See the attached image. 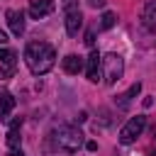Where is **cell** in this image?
Segmentation results:
<instances>
[{
  "mask_svg": "<svg viewBox=\"0 0 156 156\" xmlns=\"http://www.w3.org/2000/svg\"><path fill=\"white\" fill-rule=\"evenodd\" d=\"M24 63L34 76H44L56 63V51L46 41H29L24 46Z\"/></svg>",
  "mask_w": 156,
  "mask_h": 156,
  "instance_id": "obj_1",
  "label": "cell"
},
{
  "mask_svg": "<svg viewBox=\"0 0 156 156\" xmlns=\"http://www.w3.org/2000/svg\"><path fill=\"white\" fill-rule=\"evenodd\" d=\"M51 141H54L56 149L73 154V151L80 149V144H83V134H80L78 129H73V127H58V129L51 132Z\"/></svg>",
  "mask_w": 156,
  "mask_h": 156,
  "instance_id": "obj_2",
  "label": "cell"
},
{
  "mask_svg": "<svg viewBox=\"0 0 156 156\" xmlns=\"http://www.w3.org/2000/svg\"><path fill=\"white\" fill-rule=\"evenodd\" d=\"M102 63V71H105V83L107 85H115L119 78H122V71H124V61L119 54H105L100 58Z\"/></svg>",
  "mask_w": 156,
  "mask_h": 156,
  "instance_id": "obj_3",
  "label": "cell"
},
{
  "mask_svg": "<svg viewBox=\"0 0 156 156\" xmlns=\"http://www.w3.org/2000/svg\"><path fill=\"white\" fill-rule=\"evenodd\" d=\"M144 127H146V117L144 115H136V117H132L122 129H119V144H134L136 141V136L144 132Z\"/></svg>",
  "mask_w": 156,
  "mask_h": 156,
  "instance_id": "obj_4",
  "label": "cell"
},
{
  "mask_svg": "<svg viewBox=\"0 0 156 156\" xmlns=\"http://www.w3.org/2000/svg\"><path fill=\"white\" fill-rule=\"evenodd\" d=\"M80 27H83V15H80L76 2H68V7H66V32H68V37H78Z\"/></svg>",
  "mask_w": 156,
  "mask_h": 156,
  "instance_id": "obj_5",
  "label": "cell"
},
{
  "mask_svg": "<svg viewBox=\"0 0 156 156\" xmlns=\"http://www.w3.org/2000/svg\"><path fill=\"white\" fill-rule=\"evenodd\" d=\"M51 12H54V0H34L29 5V17L32 20H41Z\"/></svg>",
  "mask_w": 156,
  "mask_h": 156,
  "instance_id": "obj_6",
  "label": "cell"
},
{
  "mask_svg": "<svg viewBox=\"0 0 156 156\" xmlns=\"http://www.w3.org/2000/svg\"><path fill=\"white\" fill-rule=\"evenodd\" d=\"M100 58H102V56H100L95 49H93L90 56L85 58V76H88V80H93V83L100 78Z\"/></svg>",
  "mask_w": 156,
  "mask_h": 156,
  "instance_id": "obj_7",
  "label": "cell"
},
{
  "mask_svg": "<svg viewBox=\"0 0 156 156\" xmlns=\"http://www.w3.org/2000/svg\"><path fill=\"white\" fill-rule=\"evenodd\" d=\"M5 17H7V24H10V29H12L15 37L24 34V15H22L20 10H7Z\"/></svg>",
  "mask_w": 156,
  "mask_h": 156,
  "instance_id": "obj_8",
  "label": "cell"
},
{
  "mask_svg": "<svg viewBox=\"0 0 156 156\" xmlns=\"http://www.w3.org/2000/svg\"><path fill=\"white\" fill-rule=\"evenodd\" d=\"M141 22H144V27H146L149 32H154V29H156V0H149V2L144 5Z\"/></svg>",
  "mask_w": 156,
  "mask_h": 156,
  "instance_id": "obj_9",
  "label": "cell"
},
{
  "mask_svg": "<svg viewBox=\"0 0 156 156\" xmlns=\"http://www.w3.org/2000/svg\"><path fill=\"white\" fill-rule=\"evenodd\" d=\"M15 105H17L15 95L7 93V90H2V93H0V119H2V122L10 117V112L15 110Z\"/></svg>",
  "mask_w": 156,
  "mask_h": 156,
  "instance_id": "obj_10",
  "label": "cell"
},
{
  "mask_svg": "<svg viewBox=\"0 0 156 156\" xmlns=\"http://www.w3.org/2000/svg\"><path fill=\"white\" fill-rule=\"evenodd\" d=\"M83 66H85V58H80V56H76V54H68V56L63 58V71H66V73H71V76L80 73V71H83Z\"/></svg>",
  "mask_w": 156,
  "mask_h": 156,
  "instance_id": "obj_11",
  "label": "cell"
},
{
  "mask_svg": "<svg viewBox=\"0 0 156 156\" xmlns=\"http://www.w3.org/2000/svg\"><path fill=\"white\" fill-rule=\"evenodd\" d=\"M139 93H141V83H134V85H132V88H129L124 95H119V100H117V107H127V105H129V102H132V100H134Z\"/></svg>",
  "mask_w": 156,
  "mask_h": 156,
  "instance_id": "obj_12",
  "label": "cell"
},
{
  "mask_svg": "<svg viewBox=\"0 0 156 156\" xmlns=\"http://www.w3.org/2000/svg\"><path fill=\"white\" fill-rule=\"evenodd\" d=\"M0 66H17V56L12 49H0Z\"/></svg>",
  "mask_w": 156,
  "mask_h": 156,
  "instance_id": "obj_13",
  "label": "cell"
},
{
  "mask_svg": "<svg viewBox=\"0 0 156 156\" xmlns=\"http://www.w3.org/2000/svg\"><path fill=\"white\" fill-rule=\"evenodd\" d=\"M115 24V12H105L102 15V22H100V29H110Z\"/></svg>",
  "mask_w": 156,
  "mask_h": 156,
  "instance_id": "obj_14",
  "label": "cell"
},
{
  "mask_svg": "<svg viewBox=\"0 0 156 156\" xmlns=\"http://www.w3.org/2000/svg\"><path fill=\"white\" fill-rule=\"evenodd\" d=\"M15 73V66H0V78H10Z\"/></svg>",
  "mask_w": 156,
  "mask_h": 156,
  "instance_id": "obj_15",
  "label": "cell"
},
{
  "mask_svg": "<svg viewBox=\"0 0 156 156\" xmlns=\"http://www.w3.org/2000/svg\"><path fill=\"white\" fill-rule=\"evenodd\" d=\"M85 44H88V46H93V44H95V34H93V32H88V34H85Z\"/></svg>",
  "mask_w": 156,
  "mask_h": 156,
  "instance_id": "obj_16",
  "label": "cell"
},
{
  "mask_svg": "<svg viewBox=\"0 0 156 156\" xmlns=\"http://www.w3.org/2000/svg\"><path fill=\"white\" fill-rule=\"evenodd\" d=\"M88 2H90V5H93V7H102V5H105V2H107V0H88Z\"/></svg>",
  "mask_w": 156,
  "mask_h": 156,
  "instance_id": "obj_17",
  "label": "cell"
},
{
  "mask_svg": "<svg viewBox=\"0 0 156 156\" xmlns=\"http://www.w3.org/2000/svg\"><path fill=\"white\" fill-rule=\"evenodd\" d=\"M85 146H88V151H95V149H98V144H95V141H88Z\"/></svg>",
  "mask_w": 156,
  "mask_h": 156,
  "instance_id": "obj_18",
  "label": "cell"
},
{
  "mask_svg": "<svg viewBox=\"0 0 156 156\" xmlns=\"http://www.w3.org/2000/svg\"><path fill=\"white\" fill-rule=\"evenodd\" d=\"M10 156H24V154H22L20 149H12V151H10Z\"/></svg>",
  "mask_w": 156,
  "mask_h": 156,
  "instance_id": "obj_19",
  "label": "cell"
},
{
  "mask_svg": "<svg viewBox=\"0 0 156 156\" xmlns=\"http://www.w3.org/2000/svg\"><path fill=\"white\" fill-rule=\"evenodd\" d=\"M5 41H7V34H2V32H0V44H5Z\"/></svg>",
  "mask_w": 156,
  "mask_h": 156,
  "instance_id": "obj_20",
  "label": "cell"
},
{
  "mask_svg": "<svg viewBox=\"0 0 156 156\" xmlns=\"http://www.w3.org/2000/svg\"><path fill=\"white\" fill-rule=\"evenodd\" d=\"M154 136H156V127H154Z\"/></svg>",
  "mask_w": 156,
  "mask_h": 156,
  "instance_id": "obj_21",
  "label": "cell"
}]
</instances>
